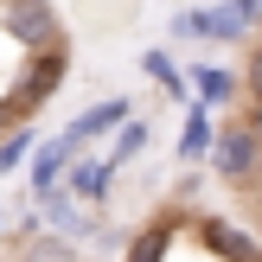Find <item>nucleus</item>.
I'll return each mask as SVG.
<instances>
[{"mask_svg":"<svg viewBox=\"0 0 262 262\" xmlns=\"http://www.w3.org/2000/svg\"><path fill=\"white\" fill-rule=\"evenodd\" d=\"M147 135H154V128L128 115V122H122V135H115V154H109V166H122V160H135V154H147Z\"/></svg>","mask_w":262,"mask_h":262,"instance_id":"f8f14e48","label":"nucleus"},{"mask_svg":"<svg viewBox=\"0 0 262 262\" xmlns=\"http://www.w3.org/2000/svg\"><path fill=\"white\" fill-rule=\"evenodd\" d=\"M199 154H211V115L192 109L186 115V135H179V160H199Z\"/></svg>","mask_w":262,"mask_h":262,"instance_id":"9d476101","label":"nucleus"},{"mask_svg":"<svg viewBox=\"0 0 262 262\" xmlns=\"http://www.w3.org/2000/svg\"><path fill=\"white\" fill-rule=\"evenodd\" d=\"M26 154H32V128H7V141H0V173H13Z\"/></svg>","mask_w":262,"mask_h":262,"instance_id":"4468645a","label":"nucleus"},{"mask_svg":"<svg viewBox=\"0 0 262 262\" xmlns=\"http://www.w3.org/2000/svg\"><path fill=\"white\" fill-rule=\"evenodd\" d=\"M256 250H262V230H256Z\"/></svg>","mask_w":262,"mask_h":262,"instance_id":"6ab92c4d","label":"nucleus"},{"mask_svg":"<svg viewBox=\"0 0 262 262\" xmlns=\"http://www.w3.org/2000/svg\"><path fill=\"white\" fill-rule=\"evenodd\" d=\"M45 211H51V224H58V230H77V205L64 199V192H51V199H45Z\"/></svg>","mask_w":262,"mask_h":262,"instance_id":"dca6fc26","label":"nucleus"},{"mask_svg":"<svg viewBox=\"0 0 262 262\" xmlns=\"http://www.w3.org/2000/svg\"><path fill=\"white\" fill-rule=\"evenodd\" d=\"M211 166H217V179H230V186H250V179L262 173V122L256 115L250 122L211 128Z\"/></svg>","mask_w":262,"mask_h":262,"instance_id":"f257e3e1","label":"nucleus"},{"mask_svg":"<svg viewBox=\"0 0 262 262\" xmlns=\"http://www.w3.org/2000/svg\"><path fill=\"white\" fill-rule=\"evenodd\" d=\"M199 237L211 243V250L224 256V262H262V250H256V237H250V230H237V224H230V217H205V224H199Z\"/></svg>","mask_w":262,"mask_h":262,"instance_id":"39448f33","label":"nucleus"},{"mask_svg":"<svg viewBox=\"0 0 262 262\" xmlns=\"http://www.w3.org/2000/svg\"><path fill=\"white\" fill-rule=\"evenodd\" d=\"M64 71H71V51H64V45H58V51H38V64L19 77V90H13V96H0V115H7V122H32V115L58 96Z\"/></svg>","mask_w":262,"mask_h":262,"instance_id":"f03ea898","label":"nucleus"},{"mask_svg":"<svg viewBox=\"0 0 262 262\" xmlns=\"http://www.w3.org/2000/svg\"><path fill=\"white\" fill-rule=\"evenodd\" d=\"M0 26H7V38L26 45V51H58L64 45V26H58V13H51L45 0H7Z\"/></svg>","mask_w":262,"mask_h":262,"instance_id":"7ed1b4c3","label":"nucleus"},{"mask_svg":"<svg viewBox=\"0 0 262 262\" xmlns=\"http://www.w3.org/2000/svg\"><path fill=\"white\" fill-rule=\"evenodd\" d=\"M173 32H192V38H243V19L230 7H192L173 19Z\"/></svg>","mask_w":262,"mask_h":262,"instance_id":"423d86ee","label":"nucleus"},{"mask_svg":"<svg viewBox=\"0 0 262 262\" xmlns=\"http://www.w3.org/2000/svg\"><path fill=\"white\" fill-rule=\"evenodd\" d=\"M128 122V96H109V102H96V109H83L71 128H64V147H71V160L83 154V141H96L102 128H122Z\"/></svg>","mask_w":262,"mask_h":262,"instance_id":"20e7f679","label":"nucleus"},{"mask_svg":"<svg viewBox=\"0 0 262 262\" xmlns=\"http://www.w3.org/2000/svg\"><path fill=\"white\" fill-rule=\"evenodd\" d=\"M19 262H83V256H77V250H71L64 237H26Z\"/></svg>","mask_w":262,"mask_h":262,"instance_id":"9b49d317","label":"nucleus"},{"mask_svg":"<svg viewBox=\"0 0 262 262\" xmlns=\"http://www.w3.org/2000/svg\"><path fill=\"white\" fill-rule=\"evenodd\" d=\"M230 13H237L243 26H250V19H262V0H230Z\"/></svg>","mask_w":262,"mask_h":262,"instance_id":"a211bd4d","label":"nucleus"},{"mask_svg":"<svg viewBox=\"0 0 262 262\" xmlns=\"http://www.w3.org/2000/svg\"><path fill=\"white\" fill-rule=\"evenodd\" d=\"M192 83H199V102H205V109H224V102L237 96V77H230L224 64H205V71L192 77Z\"/></svg>","mask_w":262,"mask_h":262,"instance_id":"1a4fd4ad","label":"nucleus"},{"mask_svg":"<svg viewBox=\"0 0 262 262\" xmlns=\"http://www.w3.org/2000/svg\"><path fill=\"white\" fill-rule=\"evenodd\" d=\"M109 179H115V166H109V160H77V166H71V179H64V199H71V205H77V199L96 205L102 192H109Z\"/></svg>","mask_w":262,"mask_h":262,"instance_id":"6e6552de","label":"nucleus"},{"mask_svg":"<svg viewBox=\"0 0 262 262\" xmlns=\"http://www.w3.org/2000/svg\"><path fill=\"white\" fill-rule=\"evenodd\" d=\"M64 160H71V147H45L38 154V166H32V179H38V199H51V192H58V173H64Z\"/></svg>","mask_w":262,"mask_h":262,"instance_id":"ddd939ff","label":"nucleus"},{"mask_svg":"<svg viewBox=\"0 0 262 262\" xmlns=\"http://www.w3.org/2000/svg\"><path fill=\"white\" fill-rule=\"evenodd\" d=\"M0 122H7V115H0Z\"/></svg>","mask_w":262,"mask_h":262,"instance_id":"aec40b11","label":"nucleus"},{"mask_svg":"<svg viewBox=\"0 0 262 262\" xmlns=\"http://www.w3.org/2000/svg\"><path fill=\"white\" fill-rule=\"evenodd\" d=\"M147 77H160V90H166V96H186V83H179V71H173V58H166V51H147Z\"/></svg>","mask_w":262,"mask_h":262,"instance_id":"2eb2a0df","label":"nucleus"},{"mask_svg":"<svg viewBox=\"0 0 262 262\" xmlns=\"http://www.w3.org/2000/svg\"><path fill=\"white\" fill-rule=\"evenodd\" d=\"M173 237H179V217H154V224H141L135 237H128V262H166Z\"/></svg>","mask_w":262,"mask_h":262,"instance_id":"0eeeda50","label":"nucleus"},{"mask_svg":"<svg viewBox=\"0 0 262 262\" xmlns=\"http://www.w3.org/2000/svg\"><path fill=\"white\" fill-rule=\"evenodd\" d=\"M237 83H243V90H250V102H256V109H262V45L250 51V71H243V77H237Z\"/></svg>","mask_w":262,"mask_h":262,"instance_id":"f3484780","label":"nucleus"}]
</instances>
